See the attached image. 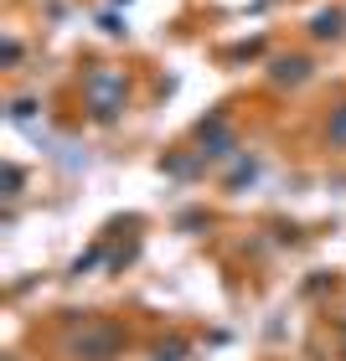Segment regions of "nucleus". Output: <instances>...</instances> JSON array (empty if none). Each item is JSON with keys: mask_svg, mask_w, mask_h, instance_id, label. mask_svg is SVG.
Listing matches in <instances>:
<instances>
[{"mask_svg": "<svg viewBox=\"0 0 346 361\" xmlns=\"http://www.w3.org/2000/svg\"><path fill=\"white\" fill-rule=\"evenodd\" d=\"M124 325L119 320H83L78 331H68V341H62V356L68 361H114L124 351Z\"/></svg>", "mask_w": 346, "mask_h": 361, "instance_id": "1", "label": "nucleus"}, {"mask_svg": "<svg viewBox=\"0 0 346 361\" xmlns=\"http://www.w3.org/2000/svg\"><path fill=\"white\" fill-rule=\"evenodd\" d=\"M83 93H88L93 119H98V124H114V119H119V109H124V73L93 68V73L83 78Z\"/></svg>", "mask_w": 346, "mask_h": 361, "instance_id": "2", "label": "nucleus"}, {"mask_svg": "<svg viewBox=\"0 0 346 361\" xmlns=\"http://www.w3.org/2000/svg\"><path fill=\"white\" fill-rule=\"evenodd\" d=\"M196 145H202V160H233L243 145H238V129L227 124V114H207L196 124Z\"/></svg>", "mask_w": 346, "mask_h": 361, "instance_id": "3", "label": "nucleus"}, {"mask_svg": "<svg viewBox=\"0 0 346 361\" xmlns=\"http://www.w3.org/2000/svg\"><path fill=\"white\" fill-rule=\"evenodd\" d=\"M310 78V57H274L269 62V83L274 88H300Z\"/></svg>", "mask_w": 346, "mask_h": 361, "instance_id": "4", "label": "nucleus"}, {"mask_svg": "<svg viewBox=\"0 0 346 361\" xmlns=\"http://www.w3.org/2000/svg\"><path fill=\"white\" fill-rule=\"evenodd\" d=\"M310 37H316V42H336V37H346V11H341V6L316 11V16H310Z\"/></svg>", "mask_w": 346, "mask_h": 361, "instance_id": "5", "label": "nucleus"}, {"mask_svg": "<svg viewBox=\"0 0 346 361\" xmlns=\"http://www.w3.org/2000/svg\"><path fill=\"white\" fill-rule=\"evenodd\" d=\"M253 180H258V160L253 155H238L233 171H227V191H243V186H253Z\"/></svg>", "mask_w": 346, "mask_h": 361, "instance_id": "6", "label": "nucleus"}, {"mask_svg": "<svg viewBox=\"0 0 346 361\" xmlns=\"http://www.w3.org/2000/svg\"><path fill=\"white\" fill-rule=\"evenodd\" d=\"M196 160H202V150H191V155H166V160H160V171L176 176V180H191V176H196Z\"/></svg>", "mask_w": 346, "mask_h": 361, "instance_id": "7", "label": "nucleus"}, {"mask_svg": "<svg viewBox=\"0 0 346 361\" xmlns=\"http://www.w3.org/2000/svg\"><path fill=\"white\" fill-rule=\"evenodd\" d=\"M326 145H331V150H346V104H336L331 119H326Z\"/></svg>", "mask_w": 346, "mask_h": 361, "instance_id": "8", "label": "nucleus"}, {"mask_svg": "<svg viewBox=\"0 0 346 361\" xmlns=\"http://www.w3.org/2000/svg\"><path fill=\"white\" fill-rule=\"evenodd\" d=\"M98 264H104V243H93V248H88V253H78L68 274H73V279H83V274H93Z\"/></svg>", "mask_w": 346, "mask_h": 361, "instance_id": "9", "label": "nucleus"}, {"mask_svg": "<svg viewBox=\"0 0 346 361\" xmlns=\"http://www.w3.org/2000/svg\"><path fill=\"white\" fill-rule=\"evenodd\" d=\"M212 217H207V207H191V212H181L176 217V233H202Z\"/></svg>", "mask_w": 346, "mask_h": 361, "instance_id": "10", "label": "nucleus"}, {"mask_svg": "<svg viewBox=\"0 0 346 361\" xmlns=\"http://www.w3.org/2000/svg\"><path fill=\"white\" fill-rule=\"evenodd\" d=\"M326 289H336V279L326 274V269H316V274H310L305 284H300V294H305V300H316V294H326Z\"/></svg>", "mask_w": 346, "mask_h": 361, "instance_id": "11", "label": "nucleus"}, {"mask_svg": "<svg viewBox=\"0 0 346 361\" xmlns=\"http://www.w3.org/2000/svg\"><path fill=\"white\" fill-rule=\"evenodd\" d=\"M150 361H186V341H176V336L171 341H155V356Z\"/></svg>", "mask_w": 346, "mask_h": 361, "instance_id": "12", "label": "nucleus"}, {"mask_svg": "<svg viewBox=\"0 0 346 361\" xmlns=\"http://www.w3.org/2000/svg\"><path fill=\"white\" fill-rule=\"evenodd\" d=\"M31 114H37V104H31V98H16V104H11V119H16V124H26Z\"/></svg>", "mask_w": 346, "mask_h": 361, "instance_id": "13", "label": "nucleus"}, {"mask_svg": "<svg viewBox=\"0 0 346 361\" xmlns=\"http://www.w3.org/2000/svg\"><path fill=\"white\" fill-rule=\"evenodd\" d=\"M98 26H104L109 37H124V31H129V26H119V16H114V11H104V16H98Z\"/></svg>", "mask_w": 346, "mask_h": 361, "instance_id": "14", "label": "nucleus"}, {"mask_svg": "<svg viewBox=\"0 0 346 361\" xmlns=\"http://www.w3.org/2000/svg\"><path fill=\"white\" fill-rule=\"evenodd\" d=\"M21 180H26L21 166H11V171H6V196H21Z\"/></svg>", "mask_w": 346, "mask_h": 361, "instance_id": "15", "label": "nucleus"}, {"mask_svg": "<svg viewBox=\"0 0 346 361\" xmlns=\"http://www.w3.org/2000/svg\"><path fill=\"white\" fill-rule=\"evenodd\" d=\"M341 336H346V325H341ZM341 356H346V351H341Z\"/></svg>", "mask_w": 346, "mask_h": 361, "instance_id": "16", "label": "nucleus"}]
</instances>
